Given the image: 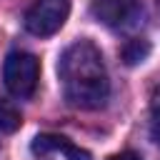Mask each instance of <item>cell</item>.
I'll return each mask as SVG.
<instances>
[{
	"mask_svg": "<svg viewBox=\"0 0 160 160\" xmlns=\"http://www.w3.org/2000/svg\"><path fill=\"white\" fill-rule=\"evenodd\" d=\"M38 78H40V62L35 55L15 50L5 58L2 80H5V88L15 98H30L38 88Z\"/></svg>",
	"mask_w": 160,
	"mask_h": 160,
	"instance_id": "2",
	"label": "cell"
},
{
	"mask_svg": "<svg viewBox=\"0 0 160 160\" xmlns=\"http://www.w3.org/2000/svg\"><path fill=\"white\" fill-rule=\"evenodd\" d=\"M158 5H160V0H158Z\"/></svg>",
	"mask_w": 160,
	"mask_h": 160,
	"instance_id": "10",
	"label": "cell"
},
{
	"mask_svg": "<svg viewBox=\"0 0 160 160\" xmlns=\"http://www.w3.org/2000/svg\"><path fill=\"white\" fill-rule=\"evenodd\" d=\"M20 125H22L20 110L12 102H8V100L0 98V132H15Z\"/></svg>",
	"mask_w": 160,
	"mask_h": 160,
	"instance_id": "7",
	"label": "cell"
},
{
	"mask_svg": "<svg viewBox=\"0 0 160 160\" xmlns=\"http://www.w3.org/2000/svg\"><path fill=\"white\" fill-rule=\"evenodd\" d=\"M150 135L160 145V85L150 95Z\"/></svg>",
	"mask_w": 160,
	"mask_h": 160,
	"instance_id": "8",
	"label": "cell"
},
{
	"mask_svg": "<svg viewBox=\"0 0 160 160\" xmlns=\"http://www.w3.org/2000/svg\"><path fill=\"white\" fill-rule=\"evenodd\" d=\"M58 75L65 100L80 110H98L110 95V80L100 50L90 40H75L58 60Z\"/></svg>",
	"mask_w": 160,
	"mask_h": 160,
	"instance_id": "1",
	"label": "cell"
},
{
	"mask_svg": "<svg viewBox=\"0 0 160 160\" xmlns=\"http://www.w3.org/2000/svg\"><path fill=\"white\" fill-rule=\"evenodd\" d=\"M90 12L105 28L128 30V28L138 25V20L142 15V5H140V0H92Z\"/></svg>",
	"mask_w": 160,
	"mask_h": 160,
	"instance_id": "4",
	"label": "cell"
},
{
	"mask_svg": "<svg viewBox=\"0 0 160 160\" xmlns=\"http://www.w3.org/2000/svg\"><path fill=\"white\" fill-rule=\"evenodd\" d=\"M70 15V0H35L25 12V30L38 38L55 35Z\"/></svg>",
	"mask_w": 160,
	"mask_h": 160,
	"instance_id": "3",
	"label": "cell"
},
{
	"mask_svg": "<svg viewBox=\"0 0 160 160\" xmlns=\"http://www.w3.org/2000/svg\"><path fill=\"white\" fill-rule=\"evenodd\" d=\"M120 55H122L125 65H138V62H142V60L150 55V42L142 40V38H132V40H128V42L122 45Z\"/></svg>",
	"mask_w": 160,
	"mask_h": 160,
	"instance_id": "6",
	"label": "cell"
},
{
	"mask_svg": "<svg viewBox=\"0 0 160 160\" xmlns=\"http://www.w3.org/2000/svg\"><path fill=\"white\" fill-rule=\"evenodd\" d=\"M108 160H142L138 152H132V150H122V152H118V155H110Z\"/></svg>",
	"mask_w": 160,
	"mask_h": 160,
	"instance_id": "9",
	"label": "cell"
},
{
	"mask_svg": "<svg viewBox=\"0 0 160 160\" xmlns=\"http://www.w3.org/2000/svg\"><path fill=\"white\" fill-rule=\"evenodd\" d=\"M30 150H32V155H38V158H45V155H50V152H62L68 160H92V155L88 152V150H82V148H78V145H72L68 138H62V135H38L35 140H32V145H30Z\"/></svg>",
	"mask_w": 160,
	"mask_h": 160,
	"instance_id": "5",
	"label": "cell"
}]
</instances>
